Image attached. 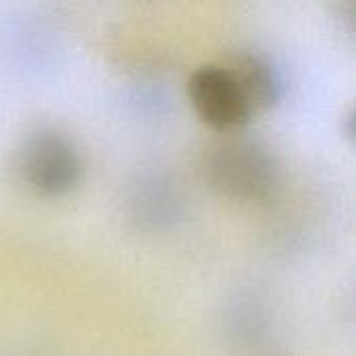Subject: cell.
Segmentation results:
<instances>
[{
	"mask_svg": "<svg viewBox=\"0 0 356 356\" xmlns=\"http://www.w3.org/2000/svg\"><path fill=\"white\" fill-rule=\"evenodd\" d=\"M207 177L225 196L240 200H263L277 186L280 169L275 156L263 144L232 138L215 144L207 154Z\"/></svg>",
	"mask_w": 356,
	"mask_h": 356,
	"instance_id": "1",
	"label": "cell"
},
{
	"mask_svg": "<svg viewBox=\"0 0 356 356\" xmlns=\"http://www.w3.org/2000/svg\"><path fill=\"white\" fill-rule=\"evenodd\" d=\"M19 169L29 188L46 196L69 192L81 173L75 144L60 131L38 129L19 150Z\"/></svg>",
	"mask_w": 356,
	"mask_h": 356,
	"instance_id": "2",
	"label": "cell"
},
{
	"mask_svg": "<svg viewBox=\"0 0 356 356\" xmlns=\"http://www.w3.org/2000/svg\"><path fill=\"white\" fill-rule=\"evenodd\" d=\"M188 92L196 113L217 129L242 127L252 108L232 69L219 65H204L196 69L188 81Z\"/></svg>",
	"mask_w": 356,
	"mask_h": 356,
	"instance_id": "3",
	"label": "cell"
},
{
	"mask_svg": "<svg viewBox=\"0 0 356 356\" xmlns=\"http://www.w3.org/2000/svg\"><path fill=\"white\" fill-rule=\"evenodd\" d=\"M250 108H267L282 96V77L277 69L263 56H242L232 69Z\"/></svg>",
	"mask_w": 356,
	"mask_h": 356,
	"instance_id": "4",
	"label": "cell"
}]
</instances>
